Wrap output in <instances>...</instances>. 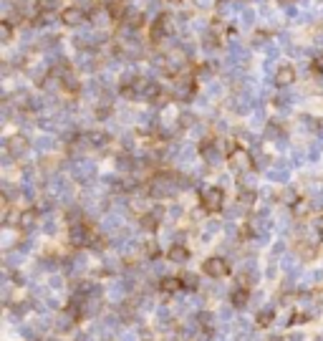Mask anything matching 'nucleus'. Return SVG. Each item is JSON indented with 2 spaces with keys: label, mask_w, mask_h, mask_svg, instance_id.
I'll use <instances>...</instances> for the list:
<instances>
[{
  "label": "nucleus",
  "mask_w": 323,
  "mask_h": 341,
  "mask_svg": "<svg viewBox=\"0 0 323 341\" xmlns=\"http://www.w3.org/2000/svg\"><path fill=\"white\" fill-rule=\"evenodd\" d=\"M129 18H132V21H129V23H132V26H139V23H141V21H144V18H141V15H136V13H132V15H129Z\"/></svg>",
  "instance_id": "obj_14"
},
{
  "label": "nucleus",
  "mask_w": 323,
  "mask_h": 341,
  "mask_svg": "<svg viewBox=\"0 0 323 341\" xmlns=\"http://www.w3.org/2000/svg\"><path fill=\"white\" fill-rule=\"evenodd\" d=\"M270 321H273V311H263V313H258V326H260V329L270 326Z\"/></svg>",
  "instance_id": "obj_10"
},
{
  "label": "nucleus",
  "mask_w": 323,
  "mask_h": 341,
  "mask_svg": "<svg viewBox=\"0 0 323 341\" xmlns=\"http://www.w3.org/2000/svg\"><path fill=\"white\" fill-rule=\"evenodd\" d=\"M167 258H169L172 263H185V260L189 258V250H187L182 243H174V245L167 250Z\"/></svg>",
  "instance_id": "obj_8"
},
{
  "label": "nucleus",
  "mask_w": 323,
  "mask_h": 341,
  "mask_svg": "<svg viewBox=\"0 0 323 341\" xmlns=\"http://www.w3.org/2000/svg\"><path fill=\"white\" fill-rule=\"evenodd\" d=\"M179 291H185V283H182V278H162L159 281V293L162 296H174V293H179Z\"/></svg>",
  "instance_id": "obj_4"
},
{
  "label": "nucleus",
  "mask_w": 323,
  "mask_h": 341,
  "mask_svg": "<svg viewBox=\"0 0 323 341\" xmlns=\"http://www.w3.org/2000/svg\"><path fill=\"white\" fill-rule=\"evenodd\" d=\"M3 35H5V38H10V35H13V26L8 21H3Z\"/></svg>",
  "instance_id": "obj_13"
},
{
  "label": "nucleus",
  "mask_w": 323,
  "mask_h": 341,
  "mask_svg": "<svg viewBox=\"0 0 323 341\" xmlns=\"http://www.w3.org/2000/svg\"><path fill=\"white\" fill-rule=\"evenodd\" d=\"M293 81H296V68L288 66V63L280 66L278 74H275V84H278V86H288V84H293Z\"/></svg>",
  "instance_id": "obj_7"
},
{
  "label": "nucleus",
  "mask_w": 323,
  "mask_h": 341,
  "mask_svg": "<svg viewBox=\"0 0 323 341\" xmlns=\"http://www.w3.org/2000/svg\"><path fill=\"white\" fill-rule=\"evenodd\" d=\"M227 159H230V165H235V167H253V162H250V154L242 147H238V144H230Z\"/></svg>",
  "instance_id": "obj_3"
},
{
  "label": "nucleus",
  "mask_w": 323,
  "mask_h": 341,
  "mask_svg": "<svg viewBox=\"0 0 323 341\" xmlns=\"http://www.w3.org/2000/svg\"><path fill=\"white\" fill-rule=\"evenodd\" d=\"M222 202H225V192L220 187H207L202 192V210L215 215V212H220L222 210Z\"/></svg>",
  "instance_id": "obj_1"
},
{
  "label": "nucleus",
  "mask_w": 323,
  "mask_h": 341,
  "mask_svg": "<svg viewBox=\"0 0 323 341\" xmlns=\"http://www.w3.org/2000/svg\"><path fill=\"white\" fill-rule=\"evenodd\" d=\"M247 301H250V288H245V285H238V288L230 293V303L235 309H245Z\"/></svg>",
  "instance_id": "obj_6"
},
{
  "label": "nucleus",
  "mask_w": 323,
  "mask_h": 341,
  "mask_svg": "<svg viewBox=\"0 0 323 341\" xmlns=\"http://www.w3.org/2000/svg\"><path fill=\"white\" fill-rule=\"evenodd\" d=\"M253 200H255V192H242L240 195V202L242 205H253Z\"/></svg>",
  "instance_id": "obj_12"
},
{
  "label": "nucleus",
  "mask_w": 323,
  "mask_h": 341,
  "mask_svg": "<svg viewBox=\"0 0 323 341\" xmlns=\"http://www.w3.org/2000/svg\"><path fill=\"white\" fill-rule=\"evenodd\" d=\"M212 149H215V142H212V139H205L202 144H200V152H202V154H210Z\"/></svg>",
  "instance_id": "obj_11"
},
{
  "label": "nucleus",
  "mask_w": 323,
  "mask_h": 341,
  "mask_svg": "<svg viewBox=\"0 0 323 341\" xmlns=\"http://www.w3.org/2000/svg\"><path fill=\"white\" fill-rule=\"evenodd\" d=\"M202 271L210 276V278H225L230 273V263L225 258H207L202 263Z\"/></svg>",
  "instance_id": "obj_2"
},
{
  "label": "nucleus",
  "mask_w": 323,
  "mask_h": 341,
  "mask_svg": "<svg viewBox=\"0 0 323 341\" xmlns=\"http://www.w3.org/2000/svg\"><path fill=\"white\" fill-rule=\"evenodd\" d=\"M61 21L66 26H79L81 21H86V13L81 8H63L61 10Z\"/></svg>",
  "instance_id": "obj_5"
},
{
  "label": "nucleus",
  "mask_w": 323,
  "mask_h": 341,
  "mask_svg": "<svg viewBox=\"0 0 323 341\" xmlns=\"http://www.w3.org/2000/svg\"><path fill=\"white\" fill-rule=\"evenodd\" d=\"M172 30V26H169V18L167 15H159L157 21H154V28H152V38L157 41L159 35H167Z\"/></svg>",
  "instance_id": "obj_9"
}]
</instances>
